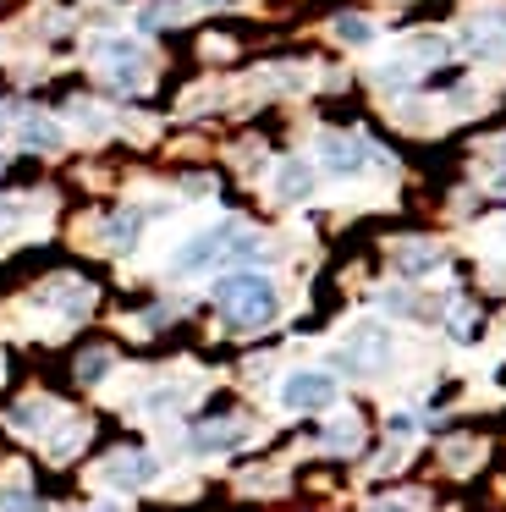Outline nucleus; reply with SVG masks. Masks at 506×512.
I'll list each match as a JSON object with an SVG mask.
<instances>
[{
    "mask_svg": "<svg viewBox=\"0 0 506 512\" xmlns=\"http://www.w3.org/2000/svg\"><path fill=\"white\" fill-rule=\"evenodd\" d=\"M336 39H341V45H369L374 28L363 23V17H336Z\"/></svg>",
    "mask_w": 506,
    "mask_h": 512,
    "instance_id": "11",
    "label": "nucleus"
},
{
    "mask_svg": "<svg viewBox=\"0 0 506 512\" xmlns=\"http://www.w3.org/2000/svg\"><path fill=\"white\" fill-rule=\"evenodd\" d=\"M435 265H440L435 248H407V254H402V270H407V276H424V270H435Z\"/></svg>",
    "mask_w": 506,
    "mask_h": 512,
    "instance_id": "13",
    "label": "nucleus"
},
{
    "mask_svg": "<svg viewBox=\"0 0 506 512\" xmlns=\"http://www.w3.org/2000/svg\"><path fill=\"white\" fill-rule=\"evenodd\" d=\"M215 309L226 314L231 325H270L275 309H281V292H275L270 276H259V270H237V276H220L215 281Z\"/></svg>",
    "mask_w": 506,
    "mask_h": 512,
    "instance_id": "1",
    "label": "nucleus"
},
{
    "mask_svg": "<svg viewBox=\"0 0 506 512\" xmlns=\"http://www.w3.org/2000/svg\"><path fill=\"white\" fill-rule=\"evenodd\" d=\"M385 358H391V336H385L380 325H358V336H352V347H347V364L352 369H380Z\"/></svg>",
    "mask_w": 506,
    "mask_h": 512,
    "instance_id": "6",
    "label": "nucleus"
},
{
    "mask_svg": "<svg viewBox=\"0 0 506 512\" xmlns=\"http://www.w3.org/2000/svg\"><path fill=\"white\" fill-rule=\"evenodd\" d=\"M50 402H22V408L17 413H11V424H17V430H44V424L39 419H50Z\"/></svg>",
    "mask_w": 506,
    "mask_h": 512,
    "instance_id": "12",
    "label": "nucleus"
},
{
    "mask_svg": "<svg viewBox=\"0 0 506 512\" xmlns=\"http://www.w3.org/2000/svg\"><path fill=\"white\" fill-rule=\"evenodd\" d=\"M138 23H143V28H160V23H171V6H143V12H138Z\"/></svg>",
    "mask_w": 506,
    "mask_h": 512,
    "instance_id": "16",
    "label": "nucleus"
},
{
    "mask_svg": "<svg viewBox=\"0 0 506 512\" xmlns=\"http://www.w3.org/2000/svg\"><path fill=\"white\" fill-rule=\"evenodd\" d=\"M418 424H413V413H391V435H413Z\"/></svg>",
    "mask_w": 506,
    "mask_h": 512,
    "instance_id": "18",
    "label": "nucleus"
},
{
    "mask_svg": "<svg viewBox=\"0 0 506 512\" xmlns=\"http://www.w3.org/2000/svg\"><path fill=\"white\" fill-rule=\"evenodd\" d=\"M22 144H33V149H61V127L28 116V122H22Z\"/></svg>",
    "mask_w": 506,
    "mask_h": 512,
    "instance_id": "9",
    "label": "nucleus"
},
{
    "mask_svg": "<svg viewBox=\"0 0 506 512\" xmlns=\"http://www.w3.org/2000/svg\"><path fill=\"white\" fill-rule=\"evenodd\" d=\"M237 237H242L237 226H209V232H198L193 243H182V254L171 259V270L176 276H198V270H209L220 254H231L226 243H237Z\"/></svg>",
    "mask_w": 506,
    "mask_h": 512,
    "instance_id": "2",
    "label": "nucleus"
},
{
    "mask_svg": "<svg viewBox=\"0 0 506 512\" xmlns=\"http://www.w3.org/2000/svg\"><path fill=\"white\" fill-rule=\"evenodd\" d=\"M0 512H44V501L28 496V490H6V496H0Z\"/></svg>",
    "mask_w": 506,
    "mask_h": 512,
    "instance_id": "14",
    "label": "nucleus"
},
{
    "mask_svg": "<svg viewBox=\"0 0 506 512\" xmlns=\"http://www.w3.org/2000/svg\"><path fill=\"white\" fill-rule=\"evenodd\" d=\"M237 441H242V424H231V419H226V430H198L193 435L198 452H226V446H237Z\"/></svg>",
    "mask_w": 506,
    "mask_h": 512,
    "instance_id": "10",
    "label": "nucleus"
},
{
    "mask_svg": "<svg viewBox=\"0 0 506 512\" xmlns=\"http://www.w3.org/2000/svg\"><path fill=\"white\" fill-rule=\"evenodd\" d=\"M374 512H418V507H413V501H380Z\"/></svg>",
    "mask_w": 506,
    "mask_h": 512,
    "instance_id": "19",
    "label": "nucleus"
},
{
    "mask_svg": "<svg viewBox=\"0 0 506 512\" xmlns=\"http://www.w3.org/2000/svg\"><path fill=\"white\" fill-rule=\"evenodd\" d=\"M132 237H138V215H116V221H110V243L127 248Z\"/></svg>",
    "mask_w": 506,
    "mask_h": 512,
    "instance_id": "15",
    "label": "nucleus"
},
{
    "mask_svg": "<svg viewBox=\"0 0 506 512\" xmlns=\"http://www.w3.org/2000/svg\"><path fill=\"white\" fill-rule=\"evenodd\" d=\"M94 512H121V507H94Z\"/></svg>",
    "mask_w": 506,
    "mask_h": 512,
    "instance_id": "20",
    "label": "nucleus"
},
{
    "mask_svg": "<svg viewBox=\"0 0 506 512\" xmlns=\"http://www.w3.org/2000/svg\"><path fill=\"white\" fill-rule=\"evenodd\" d=\"M209 6H215V0H209Z\"/></svg>",
    "mask_w": 506,
    "mask_h": 512,
    "instance_id": "21",
    "label": "nucleus"
},
{
    "mask_svg": "<svg viewBox=\"0 0 506 512\" xmlns=\"http://www.w3.org/2000/svg\"><path fill=\"white\" fill-rule=\"evenodd\" d=\"M105 61H110V72H116V83H138L143 78V50L138 45H105Z\"/></svg>",
    "mask_w": 506,
    "mask_h": 512,
    "instance_id": "8",
    "label": "nucleus"
},
{
    "mask_svg": "<svg viewBox=\"0 0 506 512\" xmlns=\"http://www.w3.org/2000/svg\"><path fill=\"white\" fill-rule=\"evenodd\" d=\"M149 479H154L149 452H116L105 463V485H116V490H138V485H149Z\"/></svg>",
    "mask_w": 506,
    "mask_h": 512,
    "instance_id": "5",
    "label": "nucleus"
},
{
    "mask_svg": "<svg viewBox=\"0 0 506 512\" xmlns=\"http://www.w3.org/2000/svg\"><path fill=\"white\" fill-rule=\"evenodd\" d=\"M319 160H325V171H336V177H358L363 160H369V144H363V138L325 133L319 138Z\"/></svg>",
    "mask_w": 506,
    "mask_h": 512,
    "instance_id": "4",
    "label": "nucleus"
},
{
    "mask_svg": "<svg viewBox=\"0 0 506 512\" xmlns=\"http://www.w3.org/2000/svg\"><path fill=\"white\" fill-rule=\"evenodd\" d=\"M275 193H281V199H308V193H314V171H308V160H286V166L275 171Z\"/></svg>",
    "mask_w": 506,
    "mask_h": 512,
    "instance_id": "7",
    "label": "nucleus"
},
{
    "mask_svg": "<svg viewBox=\"0 0 506 512\" xmlns=\"http://www.w3.org/2000/svg\"><path fill=\"white\" fill-rule=\"evenodd\" d=\"M105 369H110V358H105V353H88V358H83V380L105 375Z\"/></svg>",
    "mask_w": 506,
    "mask_h": 512,
    "instance_id": "17",
    "label": "nucleus"
},
{
    "mask_svg": "<svg viewBox=\"0 0 506 512\" xmlns=\"http://www.w3.org/2000/svg\"><path fill=\"white\" fill-rule=\"evenodd\" d=\"M281 402L292 413H308V408H330L336 402V380L325 369H297V375L281 380Z\"/></svg>",
    "mask_w": 506,
    "mask_h": 512,
    "instance_id": "3",
    "label": "nucleus"
}]
</instances>
